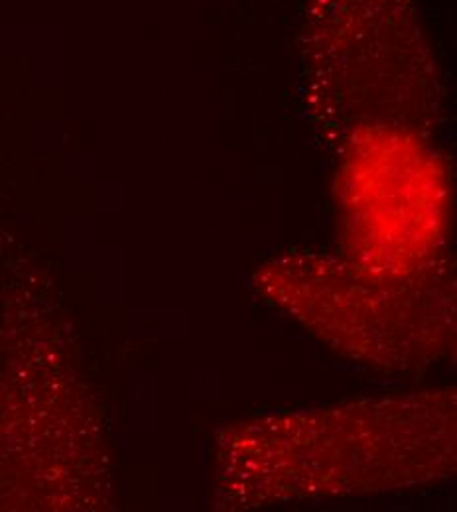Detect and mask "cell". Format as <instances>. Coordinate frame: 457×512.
Returning a JSON list of instances; mask_svg holds the SVG:
<instances>
[{
    "label": "cell",
    "instance_id": "6da1fadb",
    "mask_svg": "<svg viewBox=\"0 0 457 512\" xmlns=\"http://www.w3.org/2000/svg\"><path fill=\"white\" fill-rule=\"evenodd\" d=\"M349 268L400 284L438 251L448 219V180L416 134L391 125L353 132L339 170Z\"/></svg>",
    "mask_w": 457,
    "mask_h": 512
}]
</instances>
